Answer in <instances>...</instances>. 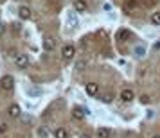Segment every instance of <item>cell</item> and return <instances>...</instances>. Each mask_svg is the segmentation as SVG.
<instances>
[{
    "label": "cell",
    "mask_w": 160,
    "mask_h": 138,
    "mask_svg": "<svg viewBox=\"0 0 160 138\" xmlns=\"http://www.w3.org/2000/svg\"><path fill=\"white\" fill-rule=\"evenodd\" d=\"M153 138H160V135H155V136H153Z\"/></svg>",
    "instance_id": "obj_23"
},
{
    "label": "cell",
    "mask_w": 160,
    "mask_h": 138,
    "mask_svg": "<svg viewBox=\"0 0 160 138\" xmlns=\"http://www.w3.org/2000/svg\"><path fill=\"white\" fill-rule=\"evenodd\" d=\"M68 135H67V131L63 129V127H58V129L54 131V138H67Z\"/></svg>",
    "instance_id": "obj_12"
},
{
    "label": "cell",
    "mask_w": 160,
    "mask_h": 138,
    "mask_svg": "<svg viewBox=\"0 0 160 138\" xmlns=\"http://www.w3.org/2000/svg\"><path fill=\"white\" fill-rule=\"evenodd\" d=\"M56 45H58V40L56 38H52V36H49V38H45V41H43V49L45 50H54L56 49Z\"/></svg>",
    "instance_id": "obj_4"
},
{
    "label": "cell",
    "mask_w": 160,
    "mask_h": 138,
    "mask_svg": "<svg viewBox=\"0 0 160 138\" xmlns=\"http://www.w3.org/2000/svg\"><path fill=\"white\" fill-rule=\"evenodd\" d=\"M97 92H99L97 83H88V84H87V93H88V95H95Z\"/></svg>",
    "instance_id": "obj_11"
},
{
    "label": "cell",
    "mask_w": 160,
    "mask_h": 138,
    "mask_svg": "<svg viewBox=\"0 0 160 138\" xmlns=\"http://www.w3.org/2000/svg\"><path fill=\"white\" fill-rule=\"evenodd\" d=\"M18 15H20L22 20H29V18H31V9L25 7V6H22V7L18 9Z\"/></svg>",
    "instance_id": "obj_10"
},
{
    "label": "cell",
    "mask_w": 160,
    "mask_h": 138,
    "mask_svg": "<svg viewBox=\"0 0 160 138\" xmlns=\"http://www.w3.org/2000/svg\"><path fill=\"white\" fill-rule=\"evenodd\" d=\"M74 7H76L78 13H85V11L88 9V6H87L85 0H76V2H74Z\"/></svg>",
    "instance_id": "obj_7"
},
{
    "label": "cell",
    "mask_w": 160,
    "mask_h": 138,
    "mask_svg": "<svg viewBox=\"0 0 160 138\" xmlns=\"http://www.w3.org/2000/svg\"><path fill=\"white\" fill-rule=\"evenodd\" d=\"M157 0H144V6H148V7H151L153 4H155Z\"/></svg>",
    "instance_id": "obj_20"
},
{
    "label": "cell",
    "mask_w": 160,
    "mask_h": 138,
    "mask_svg": "<svg viewBox=\"0 0 160 138\" xmlns=\"http://www.w3.org/2000/svg\"><path fill=\"white\" fill-rule=\"evenodd\" d=\"M97 138H112V131L108 127H97Z\"/></svg>",
    "instance_id": "obj_9"
},
{
    "label": "cell",
    "mask_w": 160,
    "mask_h": 138,
    "mask_svg": "<svg viewBox=\"0 0 160 138\" xmlns=\"http://www.w3.org/2000/svg\"><path fill=\"white\" fill-rule=\"evenodd\" d=\"M151 23H153V25H160V13H158V11L151 15Z\"/></svg>",
    "instance_id": "obj_14"
},
{
    "label": "cell",
    "mask_w": 160,
    "mask_h": 138,
    "mask_svg": "<svg viewBox=\"0 0 160 138\" xmlns=\"http://www.w3.org/2000/svg\"><path fill=\"white\" fill-rule=\"evenodd\" d=\"M128 36H130V32H128L126 29H122V31H119V32H117V40H119V41H122V40H126Z\"/></svg>",
    "instance_id": "obj_13"
},
{
    "label": "cell",
    "mask_w": 160,
    "mask_h": 138,
    "mask_svg": "<svg viewBox=\"0 0 160 138\" xmlns=\"http://www.w3.org/2000/svg\"><path fill=\"white\" fill-rule=\"evenodd\" d=\"M0 86H2V90H13V86H15V79H13V75H4L2 79H0Z\"/></svg>",
    "instance_id": "obj_1"
},
{
    "label": "cell",
    "mask_w": 160,
    "mask_h": 138,
    "mask_svg": "<svg viewBox=\"0 0 160 138\" xmlns=\"http://www.w3.org/2000/svg\"><path fill=\"white\" fill-rule=\"evenodd\" d=\"M138 101H140V104H149V102H151V97H149V95H140Z\"/></svg>",
    "instance_id": "obj_17"
},
{
    "label": "cell",
    "mask_w": 160,
    "mask_h": 138,
    "mask_svg": "<svg viewBox=\"0 0 160 138\" xmlns=\"http://www.w3.org/2000/svg\"><path fill=\"white\" fill-rule=\"evenodd\" d=\"M15 63H16V66H20V68H25V66L29 65V58H27V54H18Z\"/></svg>",
    "instance_id": "obj_5"
},
{
    "label": "cell",
    "mask_w": 160,
    "mask_h": 138,
    "mask_svg": "<svg viewBox=\"0 0 160 138\" xmlns=\"http://www.w3.org/2000/svg\"><path fill=\"white\" fill-rule=\"evenodd\" d=\"M85 115H87V111H85L83 108H79V106H76V108L72 109V117H74V118H78V120L85 118Z\"/></svg>",
    "instance_id": "obj_8"
},
{
    "label": "cell",
    "mask_w": 160,
    "mask_h": 138,
    "mask_svg": "<svg viewBox=\"0 0 160 138\" xmlns=\"http://www.w3.org/2000/svg\"><path fill=\"white\" fill-rule=\"evenodd\" d=\"M4 31H6V25H2V23H0V34H2Z\"/></svg>",
    "instance_id": "obj_22"
},
{
    "label": "cell",
    "mask_w": 160,
    "mask_h": 138,
    "mask_svg": "<svg viewBox=\"0 0 160 138\" xmlns=\"http://www.w3.org/2000/svg\"><path fill=\"white\" fill-rule=\"evenodd\" d=\"M135 2H137V0H124V9H126V11H130V9H133V6H135Z\"/></svg>",
    "instance_id": "obj_15"
},
{
    "label": "cell",
    "mask_w": 160,
    "mask_h": 138,
    "mask_svg": "<svg viewBox=\"0 0 160 138\" xmlns=\"http://www.w3.org/2000/svg\"><path fill=\"white\" fill-rule=\"evenodd\" d=\"M38 136L40 138H47V129H45V127H40V129H38Z\"/></svg>",
    "instance_id": "obj_18"
},
{
    "label": "cell",
    "mask_w": 160,
    "mask_h": 138,
    "mask_svg": "<svg viewBox=\"0 0 160 138\" xmlns=\"http://www.w3.org/2000/svg\"><path fill=\"white\" fill-rule=\"evenodd\" d=\"M8 127H9V126L6 122H0V135H2V133H6V131H8Z\"/></svg>",
    "instance_id": "obj_19"
},
{
    "label": "cell",
    "mask_w": 160,
    "mask_h": 138,
    "mask_svg": "<svg viewBox=\"0 0 160 138\" xmlns=\"http://www.w3.org/2000/svg\"><path fill=\"white\" fill-rule=\"evenodd\" d=\"M101 101L104 102V104H108V102L113 101V95L112 93H104V95H101Z\"/></svg>",
    "instance_id": "obj_16"
},
{
    "label": "cell",
    "mask_w": 160,
    "mask_h": 138,
    "mask_svg": "<svg viewBox=\"0 0 160 138\" xmlns=\"http://www.w3.org/2000/svg\"><path fill=\"white\" fill-rule=\"evenodd\" d=\"M133 99H135V92L131 88H124L122 92H121V101L122 102H131Z\"/></svg>",
    "instance_id": "obj_2"
},
{
    "label": "cell",
    "mask_w": 160,
    "mask_h": 138,
    "mask_svg": "<svg viewBox=\"0 0 160 138\" xmlns=\"http://www.w3.org/2000/svg\"><path fill=\"white\" fill-rule=\"evenodd\" d=\"M74 54H76V49H74L72 45H65L63 49H61V56H63V59H72L74 58Z\"/></svg>",
    "instance_id": "obj_3"
},
{
    "label": "cell",
    "mask_w": 160,
    "mask_h": 138,
    "mask_svg": "<svg viewBox=\"0 0 160 138\" xmlns=\"http://www.w3.org/2000/svg\"><path fill=\"white\" fill-rule=\"evenodd\" d=\"M16 2H20V0H16Z\"/></svg>",
    "instance_id": "obj_24"
},
{
    "label": "cell",
    "mask_w": 160,
    "mask_h": 138,
    "mask_svg": "<svg viewBox=\"0 0 160 138\" xmlns=\"http://www.w3.org/2000/svg\"><path fill=\"white\" fill-rule=\"evenodd\" d=\"M8 115L13 117V118L20 117V106H18V104H11V106L8 108Z\"/></svg>",
    "instance_id": "obj_6"
},
{
    "label": "cell",
    "mask_w": 160,
    "mask_h": 138,
    "mask_svg": "<svg viewBox=\"0 0 160 138\" xmlns=\"http://www.w3.org/2000/svg\"><path fill=\"white\" fill-rule=\"evenodd\" d=\"M79 138H92V136H90V133H83Z\"/></svg>",
    "instance_id": "obj_21"
}]
</instances>
